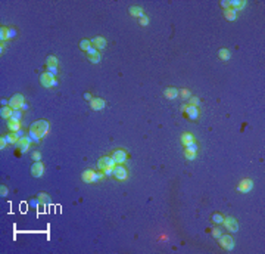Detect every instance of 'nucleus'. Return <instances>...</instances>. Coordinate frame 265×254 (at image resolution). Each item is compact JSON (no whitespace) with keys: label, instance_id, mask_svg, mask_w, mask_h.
I'll return each instance as SVG.
<instances>
[{"label":"nucleus","instance_id":"1a4fd4ad","mask_svg":"<svg viewBox=\"0 0 265 254\" xmlns=\"http://www.w3.org/2000/svg\"><path fill=\"white\" fill-rule=\"evenodd\" d=\"M33 140H31V137L30 136H22V137H19L18 139V142L15 144V146H18L19 148V151L21 152H27L28 151V148H30V144H31Z\"/></svg>","mask_w":265,"mask_h":254},{"label":"nucleus","instance_id":"de8ad7c7","mask_svg":"<svg viewBox=\"0 0 265 254\" xmlns=\"http://www.w3.org/2000/svg\"><path fill=\"white\" fill-rule=\"evenodd\" d=\"M84 99H87V101H91L93 98H91V95H90V93H84Z\"/></svg>","mask_w":265,"mask_h":254},{"label":"nucleus","instance_id":"8fccbe9b","mask_svg":"<svg viewBox=\"0 0 265 254\" xmlns=\"http://www.w3.org/2000/svg\"><path fill=\"white\" fill-rule=\"evenodd\" d=\"M28 108H30V106H28V103H25V102H24V105H22V106H21V110H22V111L28 110Z\"/></svg>","mask_w":265,"mask_h":254},{"label":"nucleus","instance_id":"4c0bfd02","mask_svg":"<svg viewBox=\"0 0 265 254\" xmlns=\"http://www.w3.org/2000/svg\"><path fill=\"white\" fill-rule=\"evenodd\" d=\"M187 148H189L190 151H193V152H198V149H199V146H198V144H196V142H191Z\"/></svg>","mask_w":265,"mask_h":254},{"label":"nucleus","instance_id":"412c9836","mask_svg":"<svg viewBox=\"0 0 265 254\" xmlns=\"http://www.w3.org/2000/svg\"><path fill=\"white\" fill-rule=\"evenodd\" d=\"M12 112H13V110L9 106V105H6V106H2V111H0V115H2V118H10L12 117Z\"/></svg>","mask_w":265,"mask_h":254},{"label":"nucleus","instance_id":"0eeeda50","mask_svg":"<svg viewBox=\"0 0 265 254\" xmlns=\"http://www.w3.org/2000/svg\"><path fill=\"white\" fill-rule=\"evenodd\" d=\"M24 96L22 95H13L12 98H10V101H9V106L12 108V110H21V106L24 105Z\"/></svg>","mask_w":265,"mask_h":254},{"label":"nucleus","instance_id":"79ce46f5","mask_svg":"<svg viewBox=\"0 0 265 254\" xmlns=\"http://www.w3.org/2000/svg\"><path fill=\"white\" fill-rule=\"evenodd\" d=\"M221 235H223L221 229H214V230H212V237H214V238H220Z\"/></svg>","mask_w":265,"mask_h":254},{"label":"nucleus","instance_id":"c85d7f7f","mask_svg":"<svg viewBox=\"0 0 265 254\" xmlns=\"http://www.w3.org/2000/svg\"><path fill=\"white\" fill-rule=\"evenodd\" d=\"M37 198L40 200V203H44V204L50 203V195L44 194V192H38V195H37Z\"/></svg>","mask_w":265,"mask_h":254},{"label":"nucleus","instance_id":"a878e982","mask_svg":"<svg viewBox=\"0 0 265 254\" xmlns=\"http://www.w3.org/2000/svg\"><path fill=\"white\" fill-rule=\"evenodd\" d=\"M8 33H9V28H6V27L0 28V42L2 43H5L8 40Z\"/></svg>","mask_w":265,"mask_h":254},{"label":"nucleus","instance_id":"c03bdc74","mask_svg":"<svg viewBox=\"0 0 265 254\" xmlns=\"http://www.w3.org/2000/svg\"><path fill=\"white\" fill-rule=\"evenodd\" d=\"M221 6L224 9H230V0H221Z\"/></svg>","mask_w":265,"mask_h":254},{"label":"nucleus","instance_id":"ea45409f","mask_svg":"<svg viewBox=\"0 0 265 254\" xmlns=\"http://www.w3.org/2000/svg\"><path fill=\"white\" fill-rule=\"evenodd\" d=\"M31 157H33V160H34V161H40V160H42V154L38 152V151H34Z\"/></svg>","mask_w":265,"mask_h":254},{"label":"nucleus","instance_id":"3c124183","mask_svg":"<svg viewBox=\"0 0 265 254\" xmlns=\"http://www.w3.org/2000/svg\"><path fill=\"white\" fill-rule=\"evenodd\" d=\"M16 135L19 136V137H22V136H24V132H22V129H21V130H18V132H16Z\"/></svg>","mask_w":265,"mask_h":254},{"label":"nucleus","instance_id":"9b49d317","mask_svg":"<svg viewBox=\"0 0 265 254\" xmlns=\"http://www.w3.org/2000/svg\"><path fill=\"white\" fill-rule=\"evenodd\" d=\"M31 174L34 177H42L44 174V166L42 161H34V164L31 166Z\"/></svg>","mask_w":265,"mask_h":254},{"label":"nucleus","instance_id":"9d476101","mask_svg":"<svg viewBox=\"0 0 265 254\" xmlns=\"http://www.w3.org/2000/svg\"><path fill=\"white\" fill-rule=\"evenodd\" d=\"M114 176L118 180H125V179L128 177V171H127V169H125L122 164H116L115 167H114Z\"/></svg>","mask_w":265,"mask_h":254},{"label":"nucleus","instance_id":"a211bd4d","mask_svg":"<svg viewBox=\"0 0 265 254\" xmlns=\"http://www.w3.org/2000/svg\"><path fill=\"white\" fill-rule=\"evenodd\" d=\"M191 142H194V137H193V135H191V133H183V135H181V144L187 148Z\"/></svg>","mask_w":265,"mask_h":254},{"label":"nucleus","instance_id":"58836bf2","mask_svg":"<svg viewBox=\"0 0 265 254\" xmlns=\"http://www.w3.org/2000/svg\"><path fill=\"white\" fill-rule=\"evenodd\" d=\"M97 49H96V47H94V46H93V44H91L90 46V49H89V50L85 52V53H87V56H90V55H94V53H97Z\"/></svg>","mask_w":265,"mask_h":254},{"label":"nucleus","instance_id":"09e8293b","mask_svg":"<svg viewBox=\"0 0 265 254\" xmlns=\"http://www.w3.org/2000/svg\"><path fill=\"white\" fill-rule=\"evenodd\" d=\"M0 103H2V106H6V105H9V101H6V99H2V101H0Z\"/></svg>","mask_w":265,"mask_h":254},{"label":"nucleus","instance_id":"a18cd8bd","mask_svg":"<svg viewBox=\"0 0 265 254\" xmlns=\"http://www.w3.org/2000/svg\"><path fill=\"white\" fill-rule=\"evenodd\" d=\"M6 145H8V142H6V139H5V137H2V139H0V149L3 151Z\"/></svg>","mask_w":265,"mask_h":254},{"label":"nucleus","instance_id":"ddd939ff","mask_svg":"<svg viewBox=\"0 0 265 254\" xmlns=\"http://www.w3.org/2000/svg\"><path fill=\"white\" fill-rule=\"evenodd\" d=\"M184 112L187 114V117H189L190 120H198L199 115H200L198 106H191V105H186V110H184Z\"/></svg>","mask_w":265,"mask_h":254},{"label":"nucleus","instance_id":"39448f33","mask_svg":"<svg viewBox=\"0 0 265 254\" xmlns=\"http://www.w3.org/2000/svg\"><path fill=\"white\" fill-rule=\"evenodd\" d=\"M218 241H220V245L223 247V248H225V250H228V251H231L233 248H234V239H233L231 235H221V237L218 238Z\"/></svg>","mask_w":265,"mask_h":254},{"label":"nucleus","instance_id":"20e7f679","mask_svg":"<svg viewBox=\"0 0 265 254\" xmlns=\"http://www.w3.org/2000/svg\"><path fill=\"white\" fill-rule=\"evenodd\" d=\"M40 83L46 89H50V87H55V86L58 84V80L52 76V74H49V73H43L42 76H40Z\"/></svg>","mask_w":265,"mask_h":254},{"label":"nucleus","instance_id":"c756f323","mask_svg":"<svg viewBox=\"0 0 265 254\" xmlns=\"http://www.w3.org/2000/svg\"><path fill=\"white\" fill-rule=\"evenodd\" d=\"M184 157H186L189 161H193L196 158V152H193V151H190L189 148H186V149H184Z\"/></svg>","mask_w":265,"mask_h":254},{"label":"nucleus","instance_id":"f03ea898","mask_svg":"<svg viewBox=\"0 0 265 254\" xmlns=\"http://www.w3.org/2000/svg\"><path fill=\"white\" fill-rule=\"evenodd\" d=\"M103 177H105L103 171H93V170H85L81 174V179L85 183H94V182H97V180H100Z\"/></svg>","mask_w":265,"mask_h":254},{"label":"nucleus","instance_id":"6e6552de","mask_svg":"<svg viewBox=\"0 0 265 254\" xmlns=\"http://www.w3.org/2000/svg\"><path fill=\"white\" fill-rule=\"evenodd\" d=\"M224 225H225V228H227V230H230V232H237L239 230V222L236 220L234 217H231V216H227V217H224Z\"/></svg>","mask_w":265,"mask_h":254},{"label":"nucleus","instance_id":"dca6fc26","mask_svg":"<svg viewBox=\"0 0 265 254\" xmlns=\"http://www.w3.org/2000/svg\"><path fill=\"white\" fill-rule=\"evenodd\" d=\"M178 89H175V87H168V89H165L164 90V96H165L166 99H175V98H178Z\"/></svg>","mask_w":265,"mask_h":254},{"label":"nucleus","instance_id":"4468645a","mask_svg":"<svg viewBox=\"0 0 265 254\" xmlns=\"http://www.w3.org/2000/svg\"><path fill=\"white\" fill-rule=\"evenodd\" d=\"M90 106H91V110L100 111V110H103V108L106 106V102L103 101L102 98H93V99L90 101Z\"/></svg>","mask_w":265,"mask_h":254},{"label":"nucleus","instance_id":"72a5a7b5","mask_svg":"<svg viewBox=\"0 0 265 254\" xmlns=\"http://www.w3.org/2000/svg\"><path fill=\"white\" fill-rule=\"evenodd\" d=\"M187 101H189V105H191V106H198L199 103H200V99H199L198 96H190Z\"/></svg>","mask_w":265,"mask_h":254},{"label":"nucleus","instance_id":"5701e85b","mask_svg":"<svg viewBox=\"0 0 265 254\" xmlns=\"http://www.w3.org/2000/svg\"><path fill=\"white\" fill-rule=\"evenodd\" d=\"M5 139H6V142L8 144H10V145H15L18 142V139H19V136L16 135V132H12L10 135H8V136H5Z\"/></svg>","mask_w":265,"mask_h":254},{"label":"nucleus","instance_id":"e433bc0d","mask_svg":"<svg viewBox=\"0 0 265 254\" xmlns=\"http://www.w3.org/2000/svg\"><path fill=\"white\" fill-rule=\"evenodd\" d=\"M140 25H143V27L149 25V18L146 17V15H144V17H141V18H140Z\"/></svg>","mask_w":265,"mask_h":254},{"label":"nucleus","instance_id":"aec40b11","mask_svg":"<svg viewBox=\"0 0 265 254\" xmlns=\"http://www.w3.org/2000/svg\"><path fill=\"white\" fill-rule=\"evenodd\" d=\"M224 17L227 18V21H236V17H237V10L234 9H225L224 10Z\"/></svg>","mask_w":265,"mask_h":254},{"label":"nucleus","instance_id":"49530a36","mask_svg":"<svg viewBox=\"0 0 265 254\" xmlns=\"http://www.w3.org/2000/svg\"><path fill=\"white\" fill-rule=\"evenodd\" d=\"M103 173H105V176H114V169H105Z\"/></svg>","mask_w":265,"mask_h":254},{"label":"nucleus","instance_id":"f3484780","mask_svg":"<svg viewBox=\"0 0 265 254\" xmlns=\"http://www.w3.org/2000/svg\"><path fill=\"white\" fill-rule=\"evenodd\" d=\"M246 6V0H230V8L234 10H241Z\"/></svg>","mask_w":265,"mask_h":254},{"label":"nucleus","instance_id":"bb28decb","mask_svg":"<svg viewBox=\"0 0 265 254\" xmlns=\"http://www.w3.org/2000/svg\"><path fill=\"white\" fill-rule=\"evenodd\" d=\"M21 118H22V110H13V112H12V117L9 120H13V121H21Z\"/></svg>","mask_w":265,"mask_h":254},{"label":"nucleus","instance_id":"b1692460","mask_svg":"<svg viewBox=\"0 0 265 254\" xmlns=\"http://www.w3.org/2000/svg\"><path fill=\"white\" fill-rule=\"evenodd\" d=\"M218 56H220L223 61H228L230 58H231V53H230V50H227V49H220Z\"/></svg>","mask_w":265,"mask_h":254},{"label":"nucleus","instance_id":"7c9ffc66","mask_svg":"<svg viewBox=\"0 0 265 254\" xmlns=\"http://www.w3.org/2000/svg\"><path fill=\"white\" fill-rule=\"evenodd\" d=\"M90 46H91V42L90 40H81L80 42V49L84 52H87L89 49H90Z\"/></svg>","mask_w":265,"mask_h":254},{"label":"nucleus","instance_id":"393cba45","mask_svg":"<svg viewBox=\"0 0 265 254\" xmlns=\"http://www.w3.org/2000/svg\"><path fill=\"white\" fill-rule=\"evenodd\" d=\"M46 65H47V67H58V58L53 56V55L47 56V59H46Z\"/></svg>","mask_w":265,"mask_h":254},{"label":"nucleus","instance_id":"7ed1b4c3","mask_svg":"<svg viewBox=\"0 0 265 254\" xmlns=\"http://www.w3.org/2000/svg\"><path fill=\"white\" fill-rule=\"evenodd\" d=\"M115 166H116V162L112 157H102V158L97 160V169L100 171H103L105 169H114Z\"/></svg>","mask_w":265,"mask_h":254},{"label":"nucleus","instance_id":"c9c22d12","mask_svg":"<svg viewBox=\"0 0 265 254\" xmlns=\"http://www.w3.org/2000/svg\"><path fill=\"white\" fill-rule=\"evenodd\" d=\"M13 37H16V30H15V28H9L8 40H9V39H13Z\"/></svg>","mask_w":265,"mask_h":254},{"label":"nucleus","instance_id":"473e14b6","mask_svg":"<svg viewBox=\"0 0 265 254\" xmlns=\"http://www.w3.org/2000/svg\"><path fill=\"white\" fill-rule=\"evenodd\" d=\"M212 222H215V225H221L224 222V216H221L220 213H215V214L212 216Z\"/></svg>","mask_w":265,"mask_h":254},{"label":"nucleus","instance_id":"4be33fe9","mask_svg":"<svg viewBox=\"0 0 265 254\" xmlns=\"http://www.w3.org/2000/svg\"><path fill=\"white\" fill-rule=\"evenodd\" d=\"M8 127L9 130H12V132H18V130H21V123L19 121H13V120H8Z\"/></svg>","mask_w":265,"mask_h":254},{"label":"nucleus","instance_id":"f704fd0d","mask_svg":"<svg viewBox=\"0 0 265 254\" xmlns=\"http://www.w3.org/2000/svg\"><path fill=\"white\" fill-rule=\"evenodd\" d=\"M47 73H49V74H52V76L53 77H56L58 76V67H47Z\"/></svg>","mask_w":265,"mask_h":254},{"label":"nucleus","instance_id":"6ab92c4d","mask_svg":"<svg viewBox=\"0 0 265 254\" xmlns=\"http://www.w3.org/2000/svg\"><path fill=\"white\" fill-rule=\"evenodd\" d=\"M130 15H131V17H136V18L144 17L143 8H140V6H131V8H130Z\"/></svg>","mask_w":265,"mask_h":254},{"label":"nucleus","instance_id":"2eb2a0df","mask_svg":"<svg viewBox=\"0 0 265 254\" xmlns=\"http://www.w3.org/2000/svg\"><path fill=\"white\" fill-rule=\"evenodd\" d=\"M90 42H91V44H93V46L97 49V50H99V49H105V47H106V44H108V42H106L103 37H100V35L94 37V39H91Z\"/></svg>","mask_w":265,"mask_h":254},{"label":"nucleus","instance_id":"f257e3e1","mask_svg":"<svg viewBox=\"0 0 265 254\" xmlns=\"http://www.w3.org/2000/svg\"><path fill=\"white\" fill-rule=\"evenodd\" d=\"M47 132H49V123L46 120H38L30 126L28 136L31 137L33 142H40V139H43Z\"/></svg>","mask_w":265,"mask_h":254},{"label":"nucleus","instance_id":"cd10ccee","mask_svg":"<svg viewBox=\"0 0 265 254\" xmlns=\"http://www.w3.org/2000/svg\"><path fill=\"white\" fill-rule=\"evenodd\" d=\"M178 95H180V98H181L183 101H187V99L191 96V92L187 90V89H181V90L178 92Z\"/></svg>","mask_w":265,"mask_h":254},{"label":"nucleus","instance_id":"f8f14e48","mask_svg":"<svg viewBox=\"0 0 265 254\" xmlns=\"http://www.w3.org/2000/svg\"><path fill=\"white\" fill-rule=\"evenodd\" d=\"M114 160H115L116 164H122V162H125L127 161V152H125L124 149H116V151H114L112 152V155H111Z\"/></svg>","mask_w":265,"mask_h":254},{"label":"nucleus","instance_id":"2f4dec72","mask_svg":"<svg viewBox=\"0 0 265 254\" xmlns=\"http://www.w3.org/2000/svg\"><path fill=\"white\" fill-rule=\"evenodd\" d=\"M87 58H89V61H90V62H93V64H99L100 59H102V58H100V53H99V52H97V53H94V55H90V56H87Z\"/></svg>","mask_w":265,"mask_h":254},{"label":"nucleus","instance_id":"37998d69","mask_svg":"<svg viewBox=\"0 0 265 254\" xmlns=\"http://www.w3.org/2000/svg\"><path fill=\"white\" fill-rule=\"evenodd\" d=\"M38 204H40V200H38V198H34V200L30 201V205H31V207H38Z\"/></svg>","mask_w":265,"mask_h":254},{"label":"nucleus","instance_id":"423d86ee","mask_svg":"<svg viewBox=\"0 0 265 254\" xmlns=\"http://www.w3.org/2000/svg\"><path fill=\"white\" fill-rule=\"evenodd\" d=\"M253 189V180L252 179H243L240 180V183L237 185V191L241 194H248Z\"/></svg>","mask_w":265,"mask_h":254},{"label":"nucleus","instance_id":"a19ab883","mask_svg":"<svg viewBox=\"0 0 265 254\" xmlns=\"http://www.w3.org/2000/svg\"><path fill=\"white\" fill-rule=\"evenodd\" d=\"M8 186H5V185H2V186H0V195H2V196H6V195H8Z\"/></svg>","mask_w":265,"mask_h":254}]
</instances>
